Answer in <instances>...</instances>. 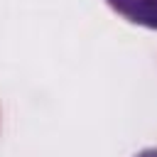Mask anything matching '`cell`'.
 Returning a JSON list of instances; mask_svg holds the SVG:
<instances>
[{
    "label": "cell",
    "mask_w": 157,
    "mask_h": 157,
    "mask_svg": "<svg viewBox=\"0 0 157 157\" xmlns=\"http://www.w3.org/2000/svg\"><path fill=\"white\" fill-rule=\"evenodd\" d=\"M135 157H157V147H147V150H140Z\"/></svg>",
    "instance_id": "cell-2"
},
{
    "label": "cell",
    "mask_w": 157,
    "mask_h": 157,
    "mask_svg": "<svg viewBox=\"0 0 157 157\" xmlns=\"http://www.w3.org/2000/svg\"><path fill=\"white\" fill-rule=\"evenodd\" d=\"M105 2L128 22L157 29V0H105Z\"/></svg>",
    "instance_id": "cell-1"
}]
</instances>
